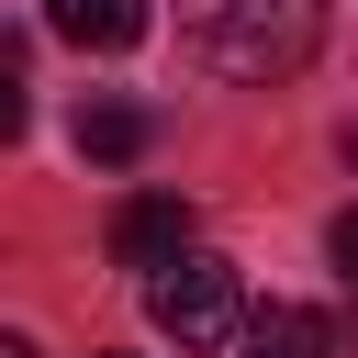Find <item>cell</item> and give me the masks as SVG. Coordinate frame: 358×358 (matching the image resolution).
I'll return each instance as SVG.
<instances>
[{"mask_svg":"<svg viewBox=\"0 0 358 358\" xmlns=\"http://www.w3.org/2000/svg\"><path fill=\"white\" fill-rule=\"evenodd\" d=\"M179 34L213 78H291L324 34V0H179Z\"/></svg>","mask_w":358,"mask_h":358,"instance_id":"cell-1","label":"cell"},{"mask_svg":"<svg viewBox=\"0 0 358 358\" xmlns=\"http://www.w3.org/2000/svg\"><path fill=\"white\" fill-rule=\"evenodd\" d=\"M145 313H157V336H179V347H235V336H246V291H235V268L201 257V246H190L179 268H157Z\"/></svg>","mask_w":358,"mask_h":358,"instance_id":"cell-2","label":"cell"},{"mask_svg":"<svg viewBox=\"0 0 358 358\" xmlns=\"http://www.w3.org/2000/svg\"><path fill=\"white\" fill-rule=\"evenodd\" d=\"M112 257H123V268H179V257H190V201H179V190H134V201L112 213Z\"/></svg>","mask_w":358,"mask_h":358,"instance_id":"cell-3","label":"cell"},{"mask_svg":"<svg viewBox=\"0 0 358 358\" xmlns=\"http://www.w3.org/2000/svg\"><path fill=\"white\" fill-rule=\"evenodd\" d=\"M235 347H246V358H347L336 313H313V302H257Z\"/></svg>","mask_w":358,"mask_h":358,"instance_id":"cell-4","label":"cell"},{"mask_svg":"<svg viewBox=\"0 0 358 358\" xmlns=\"http://www.w3.org/2000/svg\"><path fill=\"white\" fill-rule=\"evenodd\" d=\"M45 22H56L67 45H90V56H123V45L145 34V0H45Z\"/></svg>","mask_w":358,"mask_h":358,"instance_id":"cell-5","label":"cell"},{"mask_svg":"<svg viewBox=\"0 0 358 358\" xmlns=\"http://www.w3.org/2000/svg\"><path fill=\"white\" fill-rule=\"evenodd\" d=\"M145 134H157V123H145L134 101H90V112H78V145H90L101 168H134V157H145Z\"/></svg>","mask_w":358,"mask_h":358,"instance_id":"cell-6","label":"cell"},{"mask_svg":"<svg viewBox=\"0 0 358 358\" xmlns=\"http://www.w3.org/2000/svg\"><path fill=\"white\" fill-rule=\"evenodd\" d=\"M324 246H336V268H347V280H358V201H347V213H336V224H324Z\"/></svg>","mask_w":358,"mask_h":358,"instance_id":"cell-7","label":"cell"}]
</instances>
